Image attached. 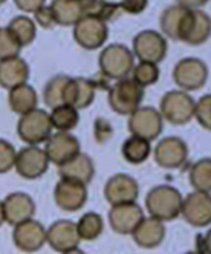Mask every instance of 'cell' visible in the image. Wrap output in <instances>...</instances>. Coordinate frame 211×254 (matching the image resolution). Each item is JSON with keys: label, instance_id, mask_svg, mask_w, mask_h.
Wrapping results in <instances>:
<instances>
[{"label": "cell", "instance_id": "obj_9", "mask_svg": "<svg viewBox=\"0 0 211 254\" xmlns=\"http://www.w3.org/2000/svg\"><path fill=\"white\" fill-rule=\"evenodd\" d=\"M74 39L83 49H98L109 39L107 23L97 19V17L83 15L74 25Z\"/></svg>", "mask_w": 211, "mask_h": 254}, {"label": "cell", "instance_id": "obj_1", "mask_svg": "<svg viewBox=\"0 0 211 254\" xmlns=\"http://www.w3.org/2000/svg\"><path fill=\"white\" fill-rule=\"evenodd\" d=\"M182 194L171 186H156L146 196L147 213L155 219L167 222L181 216Z\"/></svg>", "mask_w": 211, "mask_h": 254}, {"label": "cell", "instance_id": "obj_14", "mask_svg": "<svg viewBox=\"0 0 211 254\" xmlns=\"http://www.w3.org/2000/svg\"><path fill=\"white\" fill-rule=\"evenodd\" d=\"M155 161L162 169H179L188 158V147L184 139L178 136H167L155 147Z\"/></svg>", "mask_w": 211, "mask_h": 254}, {"label": "cell", "instance_id": "obj_16", "mask_svg": "<svg viewBox=\"0 0 211 254\" xmlns=\"http://www.w3.org/2000/svg\"><path fill=\"white\" fill-rule=\"evenodd\" d=\"M14 245L23 253H35L46 244V228L42 222L28 219L14 225L12 231Z\"/></svg>", "mask_w": 211, "mask_h": 254}, {"label": "cell", "instance_id": "obj_45", "mask_svg": "<svg viewBox=\"0 0 211 254\" xmlns=\"http://www.w3.org/2000/svg\"><path fill=\"white\" fill-rule=\"evenodd\" d=\"M3 222H5V219H3V210H2V201H0V227H2Z\"/></svg>", "mask_w": 211, "mask_h": 254}, {"label": "cell", "instance_id": "obj_41", "mask_svg": "<svg viewBox=\"0 0 211 254\" xmlns=\"http://www.w3.org/2000/svg\"><path fill=\"white\" fill-rule=\"evenodd\" d=\"M113 130L109 121H106L104 118H98L95 121V138L100 142H104L106 139H109L112 136Z\"/></svg>", "mask_w": 211, "mask_h": 254}, {"label": "cell", "instance_id": "obj_40", "mask_svg": "<svg viewBox=\"0 0 211 254\" xmlns=\"http://www.w3.org/2000/svg\"><path fill=\"white\" fill-rule=\"evenodd\" d=\"M149 5V0H121V9L122 12H129V14H141L146 11Z\"/></svg>", "mask_w": 211, "mask_h": 254}, {"label": "cell", "instance_id": "obj_46", "mask_svg": "<svg viewBox=\"0 0 211 254\" xmlns=\"http://www.w3.org/2000/svg\"><path fill=\"white\" fill-rule=\"evenodd\" d=\"M185 254H202V253H199V251L195 250V251H188V253H185Z\"/></svg>", "mask_w": 211, "mask_h": 254}, {"label": "cell", "instance_id": "obj_3", "mask_svg": "<svg viewBox=\"0 0 211 254\" xmlns=\"http://www.w3.org/2000/svg\"><path fill=\"white\" fill-rule=\"evenodd\" d=\"M144 98V87L132 78L118 80L109 89V106L118 115H132Z\"/></svg>", "mask_w": 211, "mask_h": 254}, {"label": "cell", "instance_id": "obj_18", "mask_svg": "<svg viewBox=\"0 0 211 254\" xmlns=\"http://www.w3.org/2000/svg\"><path fill=\"white\" fill-rule=\"evenodd\" d=\"M2 210L5 222H8L9 225H17L32 219L37 207H35L34 199L28 193L15 191L8 194L2 201Z\"/></svg>", "mask_w": 211, "mask_h": 254}, {"label": "cell", "instance_id": "obj_13", "mask_svg": "<svg viewBox=\"0 0 211 254\" xmlns=\"http://www.w3.org/2000/svg\"><path fill=\"white\" fill-rule=\"evenodd\" d=\"M54 199L60 210L75 213L81 210L87 201V186L72 179L61 178L55 186Z\"/></svg>", "mask_w": 211, "mask_h": 254}, {"label": "cell", "instance_id": "obj_39", "mask_svg": "<svg viewBox=\"0 0 211 254\" xmlns=\"http://www.w3.org/2000/svg\"><path fill=\"white\" fill-rule=\"evenodd\" d=\"M34 22H35V25L42 26L43 29H52L54 26H57L54 17H52L49 5H45L34 12Z\"/></svg>", "mask_w": 211, "mask_h": 254}, {"label": "cell", "instance_id": "obj_44", "mask_svg": "<svg viewBox=\"0 0 211 254\" xmlns=\"http://www.w3.org/2000/svg\"><path fill=\"white\" fill-rule=\"evenodd\" d=\"M61 254H86L83 250H80L78 247L77 248H72V250H67V251H64V253H61Z\"/></svg>", "mask_w": 211, "mask_h": 254}, {"label": "cell", "instance_id": "obj_38", "mask_svg": "<svg viewBox=\"0 0 211 254\" xmlns=\"http://www.w3.org/2000/svg\"><path fill=\"white\" fill-rule=\"evenodd\" d=\"M15 149L11 142L6 139L0 138V175H3L14 169V162H15Z\"/></svg>", "mask_w": 211, "mask_h": 254}, {"label": "cell", "instance_id": "obj_30", "mask_svg": "<svg viewBox=\"0 0 211 254\" xmlns=\"http://www.w3.org/2000/svg\"><path fill=\"white\" fill-rule=\"evenodd\" d=\"M150 152H152L150 141L133 136V135L127 138L121 147L122 156H124V159L130 162V164H143L150 156Z\"/></svg>", "mask_w": 211, "mask_h": 254}, {"label": "cell", "instance_id": "obj_34", "mask_svg": "<svg viewBox=\"0 0 211 254\" xmlns=\"http://www.w3.org/2000/svg\"><path fill=\"white\" fill-rule=\"evenodd\" d=\"M67 80H69V75H55L46 83L45 90H43V100L46 106L54 109L63 104V90H64Z\"/></svg>", "mask_w": 211, "mask_h": 254}, {"label": "cell", "instance_id": "obj_21", "mask_svg": "<svg viewBox=\"0 0 211 254\" xmlns=\"http://www.w3.org/2000/svg\"><path fill=\"white\" fill-rule=\"evenodd\" d=\"M46 242L54 251L64 253L67 250L77 248L81 239L77 231V225L72 221L61 219L46 230Z\"/></svg>", "mask_w": 211, "mask_h": 254}, {"label": "cell", "instance_id": "obj_22", "mask_svg": "<svg viewBox=\"0 0 211 254\" xmlns=\"http://www.w3.org/2000/svg\"><path fill=\"white\" fill-rule=\"evenodd\" d=\"M132 238L135 244L141 248H146V250L158 248L165 238V225L164 222L155 219L152 216L144 217L133 230Z\"/></svg>", "mask_w": 211, "mask_h": 254}, {"label": "cell", "instance_id": "obj_7", "mask_svg": "<svg viewBox=\"0 0 211 254\" xmlns=\"http://www.w3.org/2000/svg\"><path fill=\"white\" fill-rule=\"evenodd\" d=\"M132 54L139 62L159 64L167 56V40L158 31L153 29L141 31L133 39Z\"/></svg>", "mask_w": 211, "mask_h": 254}, {"label": "cell", "instance_id": "obj_15", "mask_svg": "<svg viewBox=\"0 0 211 254\" xmlns=\"http://www.w3.org/2000/svg\"><path fill=\"white\" fill-rule=\"evenodd\" d=\"M139 196V186L136 179L126 173L113 175L104 187V197L110 205L136 202Z\"/></svg>", "mask_w": 211, "mask_h": 254}, {"label": "cell", "instance_id": "obj_37", "mask_svg": "<svg viewBox=\"0 0 211 254\" xmlns=\"http://www.w3.org/2000/svg\"><path fill=\"white\" fill-rule=\"evenodd\" d=\"M193 118H196L198 123L204 127L205 130L211 129V95H204L199 101L195 103V112Z\"/></svg>", "mask_w": 211, "mask_h": 254}, {"label": "cell", "instance_id": "obj_32", "mask_svg": "<svg viewBox=\"0 0 211 254\" xmlns=\"http://www.w3.org/2000/svg\"><path fill=\"white\" fill-rule=\"evenodd\" d=\"M190 184L196 191L210 193L211 189V159L204 158L191 166L190 169Z\"/></svg>", "mask_w": 211, "mask_h": 254}, {"label": "cell", "instance_id": "obj_36", "mask_svg": "<svg viewBox=\"0 0 211 254\" xmlns=\"http://www.w3.org/2000/svg\"><path fill=\"white\" fill-rule=\"evenodd\" d=\"M22 51V45L15 40L8 28H0V62L17 57Z\"/></svg>", "mask_w": 211, "mask_h": 254}, {"label": "cell", "instance_id": "obj_10", "mask_svg": "<svg viewBox=\"0 0 211 254\" xmlns=\"http://www.w3.org/2000/svg\"><path fill=\"white\" fill-rule=\"evenodd\" d=\"M127 126H129V132L133 136L153 141L162 132V117L159 111L155 107L139 106L132 115H129Z\"/></svg>", "mask_w": 211, "mask_h": 254}, {"label": "cell", "instance_id": "obj_24", "mask_svg": "<svg viewBox=\"0 0 211 254\" xmlns=\"http://www.w3.org/2000/svg\"><path fill=\"white\" fill-rule=\"evenodd\" d=\"M29 78V66L20 57H12L0 62V86L12 89L15 86L25 84Z\"/></svg>", "mask_w": 211, "mask_h": 254}, {"label": "cell", "instance_id": "obj_33", "mask_svg": "<svg viewBox=\"0 0 211 254\" xmlns=\"http://www.w3.org/2000/svg\"><path fill=\"white\" fill-rule=\"evenodd\" d=\"M185 11H187V8H184L181 5H173V6H168L164 9V12L161 14L159 25H161V29L165 37L178 42V29H179V25H181V20H182Z\"/></svg>", "mask_w": 211, "mask_h": 254}, {"label": "cell", "instance_id": "obj_6", "mask_svg": "<svg viewBox=\"0 0 211 254\" xmlns=\"http://www.w3.org/2000/svg\"><path fill=\"white\" fill-rule=\"evenodd\" d=\"M210 15L201 9H187L178 29V42H184L191 46H199L210 39Z\"/></svg>", "mask_w": 211, "mask_h": 254}, {"label": "cell", "instance_id": "obj_5", "mask_svg": "<svg viewBox=\"0 0 211 254\" xmlns=\"http://www.w3.org/2000/svg\"><path fill=\"white\" fill-rule=\"evenodd\" d=\"M17 133L29 146H39L52 135V126L49 120V114L42 109H34V111L20 115L17 123Z\"/></svg>", "mask_w": 211, "mask_h": 254}, {"label": "cell", "instance_id": "obj_28", "mask_svg": "<svg viewBox=\"0 0 211 254\" xmlns=\"http://www.w3.org/2000/svg\"><path fill=\"white\" fill-rule=\"evenodd\" d=\"M84 15L97 17L103 22L115 20L119 14H122V9L119 3L107 2V0H81Z\"/></svg>", "mask_w": 211, "mask_h": 254}, {"label": "cell", "instance_id": "obj_19", "mask_svg": "<svg viewBox=\"0 0 211 254\" xmlns=\"http://www.w3.org/2000/svg\"><path fill=\"white\" fill-rule=\"evenodd\" d=\"M97 86L94 80L83 77H69L63 90V104L75 107L77 111L89 107L95 98Z\"/></svg>", "mask_w": 211, "mask_h": 254}, {"label": "cell", "instance_id": "obj_31", "mask_svg": "<svg viewBox=\"0 0 211 254\" xmlns=\"http://www.w3.org/2000/svg\"><path fill=\"white\" fill-rule=\"evenodd\" d=\"M75 225L81 241H95L100 238L104 230L103 217L95 211L84 213Z\"/></svg>", "mask_w": 211, "mask_h": 254}, {"label": "cell", "instance_id": "obj_17", "mask_svg": "<svg viewBox=\"0 0 211 254\" xmlns=\"http://www.w3.org/2000/svg\"><path fill=\"white\" fill-rule=\"evenodd\" d=\"M45 153L49 162L61 166L80 153V141L69 132H57L46 139Z\"/></svg>", "mask_w": 211, "mask_h": 254}, {"label": "cell", "instance_id": "obj_4", "mask_svg": "<svg viewBox=\"0 0 211 254\" xmlns=\"http://www.w3.org/2000/svg\"><path fill=\"white\" fill-rule=\"evenodd\" d=\"M195 100L184 90H170L159 103V114L162 120L174 126H184L193 120Z\"/></svg>", "mask_w": 211, "mask_h": 254}, {"label": "cell", "instance_id": "obj_43", "mask_svg": "<svg viewBox=\"0 0 211 254\" xmlns=\"http://www.w3.org/2000/svg\"><path fill=\"white\" fill-rule=\"evenodd\" d=\"M176 2L187 9H199L201 6L207 5L210 0H176Z\"/></svg>", "mask_w": 211, "mask_h": 254}, {"label": "cell", "instance_id": "obj_25", "mask_svg": "<svg viewBox=\"0 0 211 254\" xmlns=\"http://www.w3.org/2000/svg\"><path fill=\"white\" fill-rule=\"evenodd\" d=\"M49 8L55 25L60 26H74L84 15L81 0H52Z\"/></svg>", "mask_w": 211, "mask_h": 254}, {"label": "cell", "instance_id": "obj_8", "mask_svg": "<svg viewBox=\"0 0 211 254\" xmlns=\"http://www.w3.org/2000/svg\"><path fill=\"white\" fill-rule=\"evenodd\" d=\"M173 80L184 92L199 90L208 80L207 64L195 57H187L176 63L173 69Z\"/></svg>", "mask_w": 211, "mask_h": 254}, {"label": "cell", "instance_id": "obj_20", "mask_svg": "<svg viewBox=\"0 0 211 254\" xmlns=\"http://www.w3.org/2000/svg\"><path fill=\"white\" fill-rule=\"evenodd\" d=\"M144 219V211L136 202L112 205L109 211V225L118 234H132L136 225Z\"/></svg>", "mask_w": 211, "mask_h": 254}, {"label": "cell", "instance_id": "obj_42", "mask_svg": "<svg viewBox=\"0 0 211 254\" xmlns=\"http://www.w3.org/2000/svg\"><path fill=\"white\" fill-rule=\"evenodd\" d=\"M15 6L26 14H34L39 8L46 5V0H14Z\"/></svg>", "mask_w": 211, "mask_h": 254}, {"label": "cell", "instance_id": "obj_27", "mask_svg": "<svg viewBox=\"0 0 211 254\" xmlns=\"http://www.w3.org/2000/svg\"><path fill=\"white\" fill-rule=\"evenodd\" d=\"M49 120L52 129H55L58 132H70L77 127L80 121V115L75 107L69 104H61L52 109V112L49 114Z\"/></svg>", "mask_w": 211, "mask_h": 254}, {"label": "cell", "instance_id": "obj_12", "mask_svg": "<svg viewBox=\"0 0 211 254\" xmlns=\"http://www.w3.org/2000/svg\"><path fill=\"white\" fill-rule=\"evenodd\" d=\"M181 214L191 227H208L211 224V197L205 191H193L182 199Z\"/></svg>", "mask_w": 211, "mask_h": 254}, {"label": "cell", "instance_id": "obj_35", "mask_svg": "<svg viewBox=\"0 0 211 254\" xmlns=\"http://www.w3.org/2000/svg\"><path fill=\"white\" fill-rule=\"evenodd\" d=\"M132 75H133L132 80L136 84H139L141 87H147V86H152V84H155L158 80H159L161 72H159L158 64L139 62L138 64L133 66Z\"/></svg>", "mask_w": 211, "mask_h": 254}, {"label": "cell", "instance_id": "obj_47", "mask_svg": "<svg viewBox=\"0 0 211 254\" xmlns=\"http://www.w3.org/2000/svg\"><path fill=\"white\" fill-rule=\"evenodd\" d=\"M5 2H6V0H0V5H3Z\"/></svg>", "mask_w": 211, "mask_h": 254}, {"label": "cell", "instance_id": "obj_2", "mask_svg": "<svg viewBox=\"0 0 211 254\" xmlns=\"http://www.w3.org/2000/svg\"><path fill=\"white\" fill-rule=\"evenodd\" d=\"M98 64L104 78L118 81L122 78H129L135 66V57L127 46L113 43L103 49L98 59Z\"/></svg>", "mask_w": 211, "mask_h": 254}, {"label": "cell", "instance_id": "obj_29", "mask_svg": "<svg viewBox=\"0 0 211 254\" xmlns=\"http://www.w3.org/2000/svg\"><path fill=\"white\" fill-rule=\"evenodd\" d=\"M15 40L23 46L31 45L37 37V25L28 15H17L6 26Z\"/></svg>", "mask_w": 211, "mask_h": 254}, {"label": "cell", "instance_id": "obj_11", "mask_svg": "<svg viewBox=\"0 0 211 254\" xmlns=\"http://www.w3.org/2000/svg\"><path fill=\"white\" fill-rule=\"evenodd\" d=\"M49 164L45 150L37 146H28L15 153L14 169L25 179H39L48 172Z\"/></svg>", "mask_w": 211, "mask_h": 254}, {"label": "cell", "instance_id": "obj_26", "mask_svg": "<svg viewBox=\"0 0 211 254\" xmlns=\"http://www.w3.org/2000/svg\"><path fill=\"white\" fill-rule=\"evenodd\" d=\"M8 103H9V107L14 114L25 115V114L34 111V109H37L39 97H37V92L34 90V87L29 86L28 83H25V84L9 89Z\"/></svg>", "mask_w": 211, "mask_h": 254}, {"label": "cell", "instance_id": "obj_23", "mask_svg": "<svg viewBox=\"0 0 211 254\" xmlns=\"http://www.w3.org/2000/svg\"><path fill=\"white\" fill-rule=\"evenodd\" d=\"M58 173L61 178L72 179V181H77V183L87 186L94 179L95 166H94V161L89 155L80 152L70 161L58 166Z\"/></svg>", "mask_w": 211, "mask_h": 254}]
</instances>
